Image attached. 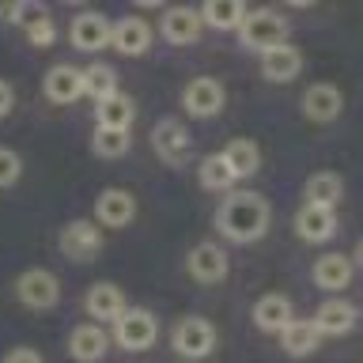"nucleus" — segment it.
<instances>
[{"mask_svg":"<svg viewBox=\"0 0 363 363\" xmlns=\"http://www.w3.org/2000/svg\"><path fill=\"white\" fill-rule=\"evenodd\" d=\"M42 91H45L50 102H57V106H72V102L84 99V68L53 65L42 79Z\"/></svg>","mask_w":363,"mask_h":363,"instance_id":"15","label":"nucleus"},{"mask_svg":"<svg viewBox=\"0 0 363 363\" xmlns=\"http://www.w3.org/2000/svg\"><path fill=\"white\" fill-rule=\"evenodd\" d=\"M84 311L95 325H113L125 311H129V303H125V291L118 284L99 280V284H91L87 295H84Z\"/></svg>","mask_w":363,"mask_h":363,"instance_id":"7","label":"nucleus"},{"mask_svg":"<svg viewBox=\"0 0 363 363\" xmlns=\"http://www.w3.org/2000/svg\"><path fill=\"white\" fill-rule=\"evenodd\" d=\"M238 42H242L246 50H257V53L277 50V45L288 42V19H284L277 8L246 11L242 23H238Z\"/></svg>","mask_w":363,"mask_h":363,"instance_id":"2","label":"nucleus"},{"mask_svg":"<svg viewBox=\"0 0 363 363\" xmlns=\"http://www.w3.org/2000/svg\"><path fill=\"white\" fill-rule=\"evenodd\" d=\"M110 95H118V72L110 65H99V61L87 65L84 68V99H95V106H99Z\"/></svg>","mask_w":363,"mask_h":363,"instance_id":"29","label":"nucleus"},{"mask_svg":"<svg viewBox=\"0 0 363 363\" xmlns=\"http://www.w3.org/2000/svg\"><path fill=\"white\" fill-rule=\"evenodd\" d=\"M136 220V197L129 189H106L95 201V223L99 227H129Z\"/></svg>","mask_w":363,"mask_h":363,"instance_id":"19","label":"nucleus"},{"mask_svg":"<svg viewBox=\"0 0 363 363\" xmlns=\"http://www.w3.org/2000/svg\"><path fill=\"white\" fill-rule=\"evenodd\" d=\"M152 147H155V155L163 159V163H182V159H189L193 136H189V129L182 121L163 118L152 129Z\"/></svg>","mask_w":363,"mask_h":363,"instance_id":"14","label":"nucleus"},{"mask_svg":"<svg viewBox=\"0 0 363 363\" xmlns=\"http://www.w3.org/2000/svg\"><path fill=\"white\" fill-rule=\"evenodd\" d=\"M197 16L204 23V30L216 27V30H238V23L246 16V4L238 0H208L204 8H197Z\"/></svg>","mask_w":363,"mask_h":363,"instance_id":"26","label":"nucleus"},{"mask_svg":"<svg viewBox=\"0 0 363 363\" xmlns=\"http://www.w3.org/2000/svg\"><path fill=\"white\" fill-rule=\"evenodd\" d=\"M272 223V208L257 189H231L216 208V231L231 242H257Z\"/></svg>","mask_w":363,"mask_h":363,"instance_id":"1","label":"nucleus"},{"mask_svg":"<svg viewBox=\"0 0 363 363\" xmlns=\"http://www.w3.org/2000/svg\"><path fill=\"white\" fill-rule=\"evenodd\" d=\"M220 155L227 159L235 182L254 178L257 170H261V147H257V140H250V136H235V140H227V147H223Z\"/></svg>","mask_w":363,"mask_h":363,"instance_id":"25","label":"nucleus"},{"mask_svg":"<svg viewBox=\"0 0 363 363\" xmlns=\"http://www.w3.org/2000/svg\"><path fill=\"white\" fill-rule=\"evenodd\" d=\"M152 38H155V27L140 16H121L113 19V34H110V45L125 57H140L152 50Z\"/></svg>","mask_w":363,"mask_h":363,"instance_id":"11","label":"nucleus"},{"mask_svg":"<svg viewBox=\"0 0 363 363\" xmlns=\"http://www.w3.org/2000/svg\"><path fill=\"white\" fill-rule=\"evenodd\" d=\"M0 363H45V359H42V352H38V348L16 345L11 352H4V359H0Z\"/></svg>","mask_w":363,"mask_h":363,"instance_id":"34","label":"nucleus"},{"mask_svg":"<svg viewBox=\"0 0 363 363\" xmlns=\"http://www.w3.org/2000/svg\"><path fill=\"white\" fill-rule=\"evenodd\" d=\"M61 254L68 261H95L102 254V231L95 220H72L61 227Z\"/></svg>","mask_w":363,"mask_h":363,"instance_id":"8","label":"nucleus"},{"mask_svg":"<svg viewBox=\"0 0 363 363\" xmlns=\"http://www.w3.org/2000/svg\"><path fill=\"white\" fill-rule=\"evenodd\" d=\"M314 284L329 295H340L356 280V257H345V254H322L314 261Z\"/></svg>","mask_w":363,"mask_h":363,"instance_id":"18","label":"nucleus"},{"mask_svg":"<svg viewBox=\"0 0 363 363\" xmlns=\"http://www.w3.org/2000/svg\"><path fill=\"white\" fill-rule=\"evenodd\" d=\"M299 72H303V50L299 45L284 42L277 50L261 53V76H265L269 84H291Z\"/></svg>","mask_w":363,"mask_h":363,"instance_id":"20","label":"nucleus"},{"mask_svg":"<svg viewBox=\"0 0 363 363\" xmlns=\"http://www.w3.org/2000/svg\"><path fill=\"white\" fill-rule=\"evenodd\" d=\"M129 147H133L129 129H102V125H95V133H91V152L99 159H121L129 155Z\"/></svg>","mask_w":363,"mask_h":363,"instance_id":"30","label":"nucleus"},{"mask_svg":"<svg viewBox=\"0 0 363 363\" xmlns=\"http://www.w3.org/2000/svg\"><path fill=\"white\" fill-rule=\"evenodd\" d=\"M159 34L170 42V45H193V42H201V34H204V23L197 16V8H167L163 11V19H159Z\"/></svg>","mask_w":363,"mask_h":363,"instance_id":"17","label":"nucleus"},{"mask_svg":"<svg viewBox=\"0 0 363 363\" xmlns=\"http://www.w3.org/2000/svg\"><path fill=\"white\" fill-rule=\"evenodd\" d=\"M159 340V322L152 311L129 306L110 329V345H118L121 352H147Z\"/></svg>","mask_w":363,"mask_h":363,"instance_id":"4","label":"nucleus"},{"mask_svg":"<svg viewBox=\"0 0 363 363\" xmlns=\"http://www.w3.org/2000/svg\"><path fill=\"white\" fill-rule=\"evenodd\" d=\"M291 318H295V306L284 291H265L254 303V325L261 329V333H280Z\"/></svg>","mask_w":363,"mask_h":363,"instance_id":"22","label":"nucleus"},{"mask_svg":"<svg viewBox=\"0 0 363 363\" xmlns=\"http://www.w3.org/2000/svg\"><path fill=\"white\" fill-rule=\"evenodd\" d=\"M216 345H220V333H216V325L201 314L178 318L174 329H170V348H174L182 359H208L216 352Z\"/></svg>","mask_w":363,"mask_h":363,"instance_id":"3","label":"nucleus"},{"mask_svg":"<svg viewBox=\"0 0 363 363\" xmlns=\"http://www.w3.org/2000/svg\"><path fill=\"white\" fill-rule=\"evenodd\" d=\"M45 16H50V8L38 4V0H23V4H11V8H8V19L16 23L19 30H27V27H34V23H42Z\"/></svg>","mask_w":363,"mask_h":363,"instance_id":"31","label":"nucleus"},{"mask_svg":"<svg viewBox=\"0 0 363 363\" xmlns=\"http://www.w3.org/2000/svg\"><path fill=\"white\" fill-rule=\"evenodd\" d=\"M23 178V159L16 147L0 144V189H11L16 182Z\"/></svg>","mask_w":363,"mask_h":363,"instance_id":"32","label":"nucleus"},{"mask_svg":"<svg viewBox=\"0 0 363 363\" xmlns=\"http://www.w3.org/2000/svg\"><path fill=\"white\" fill-rule=\"evenodd\" d=\"M16 299L27 311H53L57 299H61V280L50 269H27L16 280Z\"/></svg>","mask_w":363,"mask_h":363,"instance_id":"5","label":"nucleus"},{"mask_svg":"<svg viewBox=\"0 0 363 363\" xmlns=\"http://www.w3.org/2000/svg\"><path fill=\"white\" fill-rule=\"evenodd\" d=\"M11 106H16V91H11L8 79H0V118H8Z\"/></svg>","mask_w":363,"mask_h":363,"instance_id":"35","label":"nucleus"},{"mask_svg":"<svg viewBox=\"0 0 363 363\" xmlns=\"http://www.w3.org/2000/svg\"><path fill=\"white\" fill-rule=\"evenodd\" d=\"M110 34H113V19H106L102 11H79L68 27V38H72L76 50L84 53H99L110 45Z\"/></svg>","mask_w":363,"mask_h":363,"instance_id":"10","label":"nucleus"},{"mask_svg":"<svg viewBox=\"0 0 363 363\" xmlns=\"http://www.w3.org/2000/svg\"><path fill=\"white\" fill-rule=\"evenodd\" d=\"M340 197H345V178L337 170H314L303 186V204H314V208H337Z\"/></svg>","mask_w":363,"mask_h":363,"instance_id":"23","label":"nucleus"},{"mask_svg":"<svg viewBox=\"0 0 363 363\" xmlns=\"http://www.w3.org/2000/svg\"><path fill=\"white\" fill-rule=\"evenodd\" d=\"M314 329L322 333V340L325 337H345V333H352L356 329V322H359V311H356V303H348V299H325L322 306L314 311Z\"/></svg>","mask_w":363,"mask_h":363,"instance_id":"13","label":"nucleus"},{"mask_svg":"<svg viewBox=\"0 0 363 363\" xmlns=\"http://www.w3.org/2000/svg\"><path fill=\"white\" fill-rule=\"evenodd\" d=\"M99 125L102 129H133V118H136V102L129 95H110L106 102H99Z\"/></svg>","mask_w":363,"mask_h":363,"instance_id":"28","label":"nucleus"},{"mask_svg":"<svg viewBox=\"0 0 363 363\" xmlns=\"http://www.w3.org/2000/svg\"><path fill=\"white\" fill-rule=\"evenodd\" d=\"M299 110H303V118L306 121H314V125H329V121H337L340 118V110H345V95H340V87L337 84H311L303 91V99H299Z\"/></svg>","mask_w":363,"mask_h":363,"instance_id":"9","label":"nucleus"},{"mask_svg":"<svg viewBox=\"0 0 363 363\" xmlns=\"http://www.w3.org/2000/svg\"><path fill=\"white\" fill-rule=\"evenodd\" d=\"M27 42L34 45V50H45V45L57 42V23L45 16L42 23H34V27H27Z\"/></svg>","mask_w":363,"mask_h":363,"instance_id":"33","label":"nucleus"},{"mask_svg":"<svg viewBox=\"0 0 363 363\" xmlns=\"http://www.w3.org/2000/svg\"><path fill=\"white\" fill-rule=\"evenodd\" d=\"M280 345H284V352H288V356H314L318 348H322V333H318L314 329V322L311 318H291L288 325L280 329Z\"/></svg>","mask_w":363,"mask_h":363,"instance_id":"24","label":"nucleus"},{"mask_svg":"<svg viewBox=\"0 0 363 363\" xmlns=\"http://www.w3.org/2000/svg\"><path fill=\"white\" fill-rule=\"evenodd\" d=\"M337 231V212L333 208H314V204H303L299 212H295V235L303 238V242H329Z\"/></svg>","mask_w":363,"mask_h":363,"instance_id":"21","label":"nucleus"},{"mask_svg":"<svg viewBox=\"0 0 363 363\" xmlns=\"http://www.w3.org/2000/svg\"><path fill=\"white\" fill-rule=\"evenodd\" d=\"M182 106H186V113H193V118H216V113L227 106V91L216 76H197L186 84V91H182Z\"/></svg>","mask_w":363,"mask_h":363,"instance_id":"6","label":"nucleus"},{"mask_svg":"<svg viewBox=\"0 0 363 363\" xmlns=\"http://www.w3.org/2000/svg\"><path fill=\"white\" fill-rule=\"evenodd\" d=\"M197 182H201V189H208V193H231L235 174H231V167H227V159L220 152H212V155L201 159Z\"/></svg>","mask_w":363,"mask_h":363,"instance_id":"27","label":"nucleus"},{"mask_svg":"<svg viewBox=\"0 0 363 363\" xmlns=\"http://www.w3.org/2000/svg\"><path fill=\"white\" fill-rule=\"evenodd\" d=\"M186 269H189V277L197 280V284H223V280H227V269H231V261H227L223 246L197 242V246L189 250V257H186Z\"/></svg>","mask_w":363,"mask_h":363,"instance_id":"12","label":"nucleus"},{"mask_svg":"<svg viewBox=\"0 0 363 363\" xmlns=\"http://www.w3.org/2000/svg\"><path fill=\"white\" fill-rule=\"evenodd\" d=\"M110 352V333L95 322H79L68 333V356L76 363H99Z\"/></svg>","mask_w":363,"mask_h":363,"instance_id":"16","label":"nucleus"}]
</instances>
